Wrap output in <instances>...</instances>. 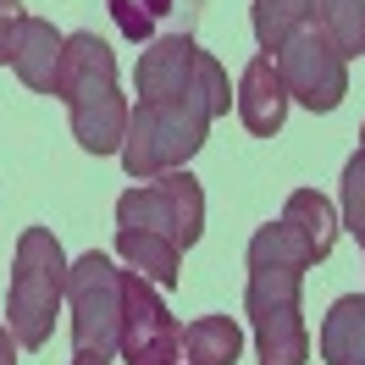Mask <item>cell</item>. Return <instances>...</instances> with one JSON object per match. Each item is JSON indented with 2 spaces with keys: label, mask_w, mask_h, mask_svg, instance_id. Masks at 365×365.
<instances>
[{
  "label": "cell",
  "mask_w": 365,
  "mask_h": 365,
  "mask_svg": "<svg viewBox=\"0 0 365 365\" xmlns=\"http://www.w3.org/2000/svg\"><path fill=\"white\" fill-rule=\"evenodd\" d=\"M250 266H294V272H310V266H316V250H310L288 222H266V227H255V238H250Z\"/></svg>",
  "instance_id": "obj_16"
},
{
  "label": "cell",
  "mask_w": 365,
  "mask_h": 365,
  "mask_svg": "<svg viewBox=\"0 0 365 365\" xmlns=\"http://www.w3.org/2000/svg\"><path fill=\"white\" fill-rule=\"evenodd\" d=\"M182 354L188 365H238L244 354V327L232 316H200L182 327Z\"/></svg>",
  "instance_id": "obj_13"
},
{
  "label": "cell",
  "mask_w": 365,
  "mask_h": 365,
  "mask_svg": "<svg viewBox=\"0 0 365 365\" xmlns=\"http://www.w3.org/2000/svg\"><path fill=\"white\" fill-rule=\"evenodd\" d=\"M178 11H182V0H111L116 28H122L133 45H138V39H144V45L160 39V23H166V17H178Z\"/></svg>",
  "instance_id": "obj_18"
},
{
  "label": "cell",
  "mask_w": 365,
  "mask_h": 365,
  "mask_svg": "<svg viewBox=\"0 0 365 365\" xmlns=\"http://www.w3.org/2000/svg\"><path fill=\"white\" fill-rule=\"evenodd\" d=\"M304 23H316V0H255V39L266 56H277Z\"/></svg>",
  "instance_id": "obj_15"
},
{
  "label": "cell",
  "mask_w": 365,
  "mask_h": 365,
  "mask_svg": "<svg viewBox=\"0 0 365 365\" xmlns=\"http://www.w3.org/2000/svg\"><path fill=\"white\" fill-rule=\"evenodd\" d=\"M232 106L244 116V128L255 138H272L282 133V122H288V83H282V72H277V56H255L244 78H238V89H232Z\"/></svg>",
  "instance_id": "obj_9"
},
{
  "label": "cell",
  "mask_w": 365,
  "mask_h": 365,
  "mask_svg": "<svg viewBox=\"0 0 365 365\" xmlns=\"http://www.w3.org/2000/svg\"><path fill=\"white\" fill-rule=\"evenodd\" d=\"M178 365H182V360H178Z\"/></svg>",
  "instance_id": "obj_25"
},
{
  "label": "cell",
  "mask_w": 365,
  "mask_h": 365,
  "mask_svg": "<svg viewBox=\"0 0 365 365\" xmlns=\"http://www.w3.org/2000/svg\"><path fill=\"white\" fill-rule=\"evenodd\" d=\"M282 222L316 250V260H327L332 255V244H338V216H332V200L327 194H316V188H294L288 194V205H282Z\"/></svg>",
  "instance_id": "obj_14"
},
{
  "label": "cell",
  "mask_w": 365,
  "mask_h": 365,
  "mask_svg": "<svg viewBox=\"0 0 365 365\" xmlns=\"http://www.w3.org/2000/svg\"><path fill=\"white\" fill-rule=\"evenodd\" d=\"M56 100H67L72 116V138L89 155H116L128 138V100L116 89V56L106 39L94 34H67L61 61H56Z\"/></svg>",
  "instance_id": "obj_1"
},
{
  "label": "cell",
  "mask_w": 365,
  "mask_h": 365,
  "mask_svg": "<svg viewBox=\"0 0 365 365\" xmlns=\"http://www.w3.org/2000/svg\"><path fill=\"white\" fill-rule=\"evenodd\" d=\"M23 0H0V67H11V56H17V39H23Z\"/></svg>",
  "instance_id": "obj_20"
},
{
  "label": "cell",
  "mask_w": 365,
  "mask_h": 365,
  "mask_svg": "<svg viewBox=\"0 0 365 365\" xmlns=\"http://www.w3.org/2000/svg\"><path fill=\"white\" fill-rule=\"evenodd\" d=\"M116 255L133 266L138 277H150L155 288H178L182 282V250L160 232H144V227H116Z\"/></svg>",
  "instance_id": "obj_11"
},
{
  "label": "cell",
  "mask_w": 365,
  "mask_h": 365,
  "mask_svg": "<svg viewBox=\"0 0 365 365\" xmlns=\"http://www.w3.org/2000/svg\"><path fill=\"white\" fill-rule=\"evenodd\" d=\"M72 365H106L100 354H72Z\"/></svg>",
  "instance_id": "obj_22"
},
{
  "label": "cell",
  "mask_w": 365,
  "mask_h": 365,
  "mask_svg": "<svg viewBox=\"0 0 365 365\" xmlns=\"http://www.w3.org/2000/svg\"><path fill=\"white\" fill-rule=\"evenodd\" d=\"M61 45H67V34H61L56 23H45V17H28L23 23V39H17V56H11V72L23 78V89H34V94L56 89Z\"/></svg>",
  "instance_id": "obj_10"
},
{
  "label": "cell",
  "mask_w": 365,
  "mask_h": 365,
  "mask_svg": "<svg viewBox=\"0 0 365 365\" xmlns=\"http://www.w3.org/2000/svg\"><path fill=\"white\" fill-rule=\"evenodd\" d=\"M277 72L288 83V100H299L304 111H338L343 94H349V61L316 23H304L277 50Z\"/></svg>",
  "instance_id": "obj_7"
},
{
  "label": "cell",
  "mask_w": 365,
  "mask_h": 365,
  "mask_svg": "<svg viewBox=\"0 0 365 365\" xmlns=\"http://www.w3.org/2000/svg\"><path fill=\"white\" fill-rule=\"evenodd\" d=\"M122 294H128V272L111 255H78L67 272V304H72V349L78 354H100L111 360L122 354Z\"/></svg>",
  "instance_id": "obj_5"
},
{
  "label": "cell",
  "mask_w": 365,
  "mask_h": 365,
  "mask_svg": "<svg viewBox=\"0 0 365 365\" xmlns=\"http://www.w3.org/2000/svg\"><path fill=\"white\" fill-rule=\"evenodd\" d=\"M316 28L338 45V56H360L365 50V0H316Z\"/></svg>",
  "instance_id": "obj_17"
},
{
  "label": "cell",
  "mask_w": 365,
  "mask_h": 365,
  "mask_svg": "<svg viewBox=\"0 0 365 365\" xmlns=\"http://www.w3.org/2000/svg\"><path fill=\"white\" fill-rule=\"evenodd\" d=\"M116 227H144V232L172 238L178 250H194L200 232H205V188L188 166L160 172V178L138 182L116 200Z\"/></svg>",
  "instance_id": "obj_6"
},
{
  "label": "cell",
  "mask_w": 365,
  "mask_h": 365,
  "mask_svg": "<svg viewBox=\"0 0 365 365\" xmlns=\"http://www.w3.org/2000/svg\"><path fill=\"white\" fill-rule=\"evenodd\" d=\"M360 150H365V128H360Z\"/></svg>",
  "instance_id": "obj_23"
},
{
  "label": "cell",
  "mask_w": 365,
  "mask_h": 365,
  "mask_svg": "<svg viewBox=\"0 0 365 365\" xmlns=\"http://www.w3.org/2000/svg\"><path fill=\"white\" fill-rule=\"evenodd\" d=\"M17 349H23V343L11 338V327H0V365H17Z\"/></svg>",
  "instance_id": "obj_21"
},
{
  "label": "cell",
  "mask_w": 365,
  "mask_h": 365,
  "mask_svg": "<svg viewBox=\"0 0 365 365\" xmlns=\"http://www.w3.org/2000/svg\"><path fill=\"white\" fill-rule=\"evenodd\" d=\"M360 244H365V238H360Z\"/></svg>",
  "instance_id": "obj_24"
},
{
  "label": "cell",
  "mask_w": 365,
  "mask_h": 365,
  "mask_svg": "<svg viewBox=\"0 0 365 365\" xmlns=\"http://www.w3.org/2000/svg\"><path fill=\"white\" fill-rule=\"evenodd\" d=\"M67 272L72 260L61 255L50 227H28L11 255V288H6V327L23 349H45L67 299Z\"/></svg>",
  "instance_id": "obj_3"
},
{
  "label": "cell",
  "mask_w": 365,
  "mask_h": 365,
  "mask_svg": "<svg viewBox=\"0 0 365 365\" xmlns=\"http://www.w3.org/2000/svg\"><path fill=\"white\" fill-rule=\"evenodd\" d=\"M321 360L327 365H365V299L343 294L321 321Z\"/></svg>",
  "instance_id": "obj_12"
},
{
  "label": "cell",
  "mask_w": 365,
  "mask_h": 365,
  "mask_svg": "<svg viewBox=\"0 0 365 365\" xmlns=\"http://www.w3.org/2000/svg\"><path fill=\"white\" fill-rule=\"evenodd\" d=\"M122 360L128 365H178L182 360V327L166 310L150 277L128 272V294H122Z\"/></svg>",
  "instance_id": "obj_8"
},
{
  "label": "cell",
  "mask_w": 365,
  "mask_h": 365,
  "mask_svg": "<svg viewBox=\"0 0 365 365\" xmlns=\"http://www.w3.org/2000/svg\"><path fill=\"white\" fill-rule=\"evenodd\" d=\"M210 111L205 94H172V100H138L133 111H128V138H122V166H128V178L150 182L160 172H178L188 160L205 150L210 138Z\"/></svg>",
  "instance_id": "obj_2"
},
{
  "label": "cell",
  "mask_w": 365,
  "mask_h": 365,
  "mask_svg": "<svg viewBox=\"0 0 365 365\" xmlns=\"http://www.w3.org/2000/svg\"><path fill=\"white\" fill-rule=\"evenodd\" d=\"M343 227L365 238V150H354L343 166Z\"/></svg>",
  "instance_id": "obj_19"
},
{
  "label": "cell",
  "mask_w": 365,
  "mask_h": 365,
  "mask_svg": "<svg viewBox=\"0 0 365 365\" xmlns=\"http://www.w3.org/2000/svg\"><path fill=\"white\" fill-rule=\"evenodd\" d=\"M304 272L294 266H250L244 310L255 321V349L260 365H310V327L299 310Z\"/></svg>",
  "instance_id": "obj_4"
}]
</instances>
